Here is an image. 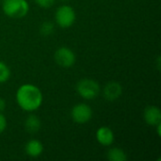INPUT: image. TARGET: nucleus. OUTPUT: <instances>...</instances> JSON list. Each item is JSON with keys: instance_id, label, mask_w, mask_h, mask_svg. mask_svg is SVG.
<instances>
[{"instance_id": "1", "label": "nucleus", "mask_w": 161, "mask_h": 161, "mask_svg": "<svg viewBox=\"0 0 161 161\" xmlns=\"http://www.w3.org/2000/svg\"><path fill=\"white\" fill-rule=\"evenodd\" d=\"M43 96L42 91L33 84H24L16 92V102L25 111L32 112L41 108Z\"/></svg>"}, {"instance_id": "2", "label": "nucleus", "mask_w": 161, "mask_h": 161, "mask_svg": "<svg viewBox=\"0 0 161 161\" xmlns=\"http://www.w3.org/2000/svg\"><path fill=\"white\" fill-rule=\"evenodd\" d=\"M3 12L12 19H21L29 11V4L26 0H3Z\"/></svg>"}, {"instance_id": "3", "label": "nucleus", "mask_w": 161, "mask_h": 161, "mask_svg": "<svg viewBox=\"0 0 161 161\" xmlns=\"http://www.w3.org/2000/svg\"><path fill=\"white\" fill-rule=\"evenodd\" d=\"M77 93L86 100H92L96 98L100 93L99 84L91 78H82L76 84Z\"/></svg>"}, {"instance_id": "4", "label": "nucleus", "mask_w": 161, "mask_h": 161, "mask_svg": "<svg viewBox=\"0 0 161 161\" xmlns=\"http://www.w3.org/2000/svg\"><path fill=\"white\" fill-rule=\"evenodd\" d=\"M75 11L73 7L69 5H61L58 7L55 13L56 23L62 28L71 27L75 22Z\"/></svg>"}, {"instance_id": "5", "label": "nucleus", "mask_w": 161, "mask_h": 161, "mask_svg": "<svg viewBox=\"0 0 161 161\" xmlns=\"http://www.w3.org/2000/svg\"><path fill=\"white\" fill-rule=\"evenodd\" d=\"M71 117L76 124H86L92 117V109L86 103H80L75 105L71 111Z\"/></svg>"}, {"instance_id": "6", "label": "nucleus", "mask_w": 161, "mask_h": 161, "mask_svg": "<svg viewBox=\"0 0 161 161\" xmlns=\"http://www.w3.org/2000/svg\"><path fill=\"white\" fill-rule=\"evenodd\" d=\"M55 60L60 67L70 68L75 63L76 58L73 50L66 46H62L58 48L55 52Z\"/></svg>"}, {"instance_id": "7", "label": "nucleus", "mask_w": 161, "mask_h": 161, "mask_svg": "<svg viewBox=\"0 0 161 161\" xmlns=\"http://www.w3.org/2000/svg\"><path fill=\"white\" fill-rule=\"evenodd\" d=\"M122 93H123L122 85L115 81L106 84V86L104 87V90H103V95H104L105 99L109 102L116 101L118 98H120Z\"/></svg>"}, {"instance_id": "8", "label": "nucleus", "mask_w": 161, "mask_h": 161, "mask_svg": "<svg viewBox=\"0 0 161 161\" xmlns=\"http://www.w3.org/2000/svg\"><path fill=\"white\" fill-rule=\"evenodd\" d=\"M143 119L145 123L151 126H156L161 123V111L157 106H149L143 111Z\"/></svg>"}, {"instance_id": "9", "label": "nucleus", "mask_w": 161, "mask_h": 161, "mask_svg": "<svg viewBox=\"0 0 161 161\" xmlns=\"http://www.w3.org/2000/svg\"><path fill=\"white\" fill-rule=\"evenodd\" d=\"M96 141L103 146H110L114 142V133L108 126H101L96 131Z\"/></svg>"}, {"instance_id": "10", "label": "nucleus", "mask_w": 161, "mask_h": 161, "mask_svg": "<svg viewBox=\"0 0 161 161\" xmlns=\"http://www.w3.org/2000/svg\"><path fill=\"white\" fill-rule=\"evenodd\" d=\"M25 154L30 158H38L43 152V145L38 140H30L25 146Z\"/></svg>"}, {"instance_id": "11", "label": "nucleus", "mask_w": 161, "mask_h": 161, "mask_svg": "<svg viewBox=\"0 0 161 161\" xmlns=\"http://www.w3.org/2000/svg\"><path fill=\"white\" fill-rule=\"evenodd\" d=\"M42 126V122L39 119L38 116L31 114L29 116H27V118L25 121V127L26 129V131L30 134H35L37 133Z\"/></svg>"}, {"instance_id": "12", "label": "nucleus", "mask_w": 161, "mask_h": 161, "mask_svg": "<svg viewBox=\"0 0 161 161\" xmlns=\"http://www.w3.org/2000/svg\"><path fill=\"white\" fill-rule=\"evenodd\" d=\"M108 159L110 161H125L127 160V155L125 152L118 147L110 148L107 155Z\"/></svg>"}, {"instance_id": "13", "label": "nucleus", "mask_w": 161, "mask_h": 161, "mask_svg": "<svg viewBox=\"0 0 161 161\" xmlns=\"http://www.w3.org/2000/svg\"><path fill=\"white\" fill-rule=\"evenodd\" d=\"M54 30H55V25L50 21L43 22L40 27L41 34L43 36H50L54 32Z\"/></svg>"}, {"instance_id": "14", "label": "nucleus", "mask_w": 161, "mask_h": 161, "mask_svg": "<svg viewBox=\"0 0 161 161\" xmlns=\"http://www.w3.org/2000/svg\"><path fill=\"white\" fill-rule=\"evenodd\" d=\"M9 77H10V70L8 66L3 61H0V83H4L8 81Z\"/></svg>"}, {"instance_id": "15", "label": "nucleus", "mask_w": 161, "mask_h": 161, "mask_svg": "<svg viewBox=\"0 0 161 161\" xmlns=\"http://www.w3.org/2000/svg\"><path fill=\"white\" fill-rule=\"evenodd\" d=\"M34 1L38 6L44 8H47L52 7L56 0H34Z\"/></svg>"}, {"instance_id": "16", "label": "nucleus", "mask_w": 161, "mask_h": 161, "mask_svg": "<svg viewBox=\"0 0 161 161\" xmlns=\"http://www.w3.org/2000/svg\"><path fill=\"white\" fill-rule=\"evenodd\" d=\"M7 127V119L5 118V116L0 112V134L3 133L5 131Z\"/></svg>"}, {"instance_id": "17", "label": "nucleus", "mask_w": 161, "mask_h": 161, "mask_svg": "<svg viewBox=\"0 0 161 161\" xmlns=\"http://www.w3.org/2000/svg\"><path fill=\"white\" fill-rule=\"evenodd\" d=\"M6 108V101L3 98H0V112L4 111Z\"/></svg>"}, {"instance_id": "18", "label": "nucleus", "mask_w": 161, "mask_h": 161, "mask_svg": "<svg viewBox=\"0 0 161 161\" xmlns=\"http://www.w3.org/2000/svg\"><path fill=\"white\" fill-rule=\"evenodd\" d=\"M60 1H63V2H66V1H70V0H60Z\"/></svg>"}, {"instance_id": "19", "label": "nucleus", "mask_w": 161, "mask_h": 161, "mask_svg": "<svg viewBox=\"0 0 161 161\" xmlns=\"http://www.w3.org/2000/svg\"><path fill=\"white\" fill-rule=\"evenodd\" d=\"M0 1H1V0H0Z\"/></svg>"}]
</instances>
